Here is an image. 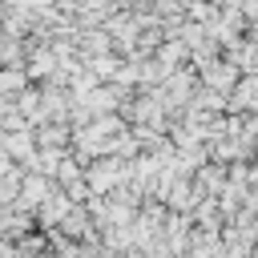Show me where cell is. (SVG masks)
Instances as JSON below:
<instances>
[{
	"mask_svg": "<svg viewBox=\"0 0 258 258\" xmlns=\"http://www.w3.org/2000/svg\"><path fill=\"white\" fill-rule=\"evenodd\" d=\"M198 77H202V85H210V89H218V93H226V97H230V93H234V85L242 81V69H238L234 60H218V56H214L210 64H202V69H198Z\"/></svg>",
	"mask_w": 258,
	"mask_h": 258,
	"instance_id": "cell-1",
	"label": "cell"
}]
</instances>
